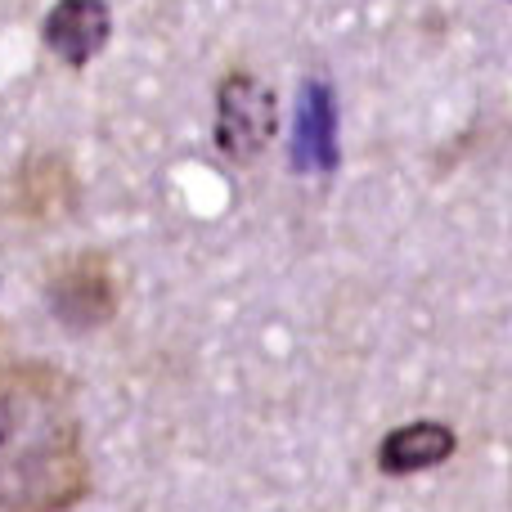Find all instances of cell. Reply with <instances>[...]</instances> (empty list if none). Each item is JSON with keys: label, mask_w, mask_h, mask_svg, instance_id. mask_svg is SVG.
Instances as JSON below:
<instances>
[{"label": "cell", "mask_w": 512, "mask_h": 512, "mask_svg": "<svg viewBox=\"0 0 512 512\" xmlns=\"http://www.w3.org/2000/svg\"><path fill=\"white\" fill-rule=\"evenodd\" d=\"M90 495L77 391L50 364H0V512H72Z\"/></svg>", "instance_id": "6da1fadb"}, {"label": "cell", "mask_w": 512, "mask_h": 512, "mask_svg": "<svg viewBox=\"0 0 512 512\" xmlns=\"http://www.w3.org/2000/svg\"><path fill=\"white\" fill-rule=\"evenodd\" d=\"M279 131L274 90L256 72L230 68L216 86V149L239 167H252Z\"/></svg>", "instance_id": "7a4b0ae2"}, {"label": "cell", "mask_w": 512, "mask_h": 512, "mask_svg": "<svg viewBox=\"0 0 512 512\" xmlns=\"http://www.w3.org/2000/svg\"><path fill=\"white\" fill-rule=\"evenodd\" d=\"M50 310L77 333L104 328L117 315V270L104 252H72L50 270Z\"/></svg>", "instance_id": "3957f363"}, {"label": "cell", "mask_w": 512, "mask_h": 512, "mask_svg": "<svg viewBox=\"0 0 512 512\" xmlns=\"http://www.w3.org/2000/svg\"><path fill=\"white\" fill-rule=\"evenodd\" d=\"M108 32H113V18H108L104 0H59L45 18V45L68 68H86L104 50Z\"/></svg>", "instance_id": "277c9868"}, {"label": "cell", "mask_w": 512, "mask_h": 512, "mask_svg": "<svg viewBox=\"0 0 512 512\" xmlns=\"http://www.w3.org/2000/svg\"><path fill=\"white\" fill-rule=\"evenodd\" d=\"M454 454V432L445 423H405L378 445V468L387 477H409V472L436 468Z\"/></svg>", "instance_id": "5b68a950"}, {"label": "cell", "mask_w": 512, "mask_h": 512, "mask_svg": "<svg viewBox=\"0 0 512 512\" xmlns=\"http://www.w3.org/2000/svg\"><path fill=\"white\" fill-rule=\"evenodd\" d=\"M72 203V176L59 158H36L18 171V216H59V207Z\"/></svg>", "instance_id": "8992f818"}, {"label": "cell", "mask_w": 512, "mask_h": 512, "mask_svg": "<svg viewBox=\"0 0 512 512\" xmlns=\"http://www.w3.org/2000/svg\"><path fill=\"white\" fill-rule=\"evenodd\" d=\"M301 149L315 167H333V99L319 81H310L301 95Z\"/></svg>", "instance_id": "52a82bcc"}]
</instances>
